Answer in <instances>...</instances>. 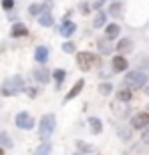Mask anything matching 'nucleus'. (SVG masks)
<instances>
[{
  "instance_id": "obj_1",
  "label": "nucleus",
  "mask_w": 149,
  "mask_h": 155,
  "mask_svg": "<svg viewBox=\"0 0 149 155\" xmlns=\"http://www.w3.org/2000/svg\"><path fill=\"white\" fill-rule=\"evenodd\" d=\"M26 91V83H24V77L20 75H12L2 83L0 87V97H14L18 93Z\"/></svg>"
},
{
  "instance_id": "obj_2",
  "label": "nucleus",
  "mask_w": 149,
  "mask_h": 155,
  "mask_svg": "<svg viewBox=\"0 0 149 155\" xmlns=\"http://www.w3.org/2000/svg\"><path fill=\"white\" fill-rule=\"evenodd\" d=\"M147 73L141 69L137 71H129L125 75V79H123V87H127V89H131V91H135V89H143L145 85H147Z\"/></svg>"
},
{
  "instance_id": "obj_3",
  "label": "nucleus",
  "mask_w": 149,
  "mask_h": 155,
  "mask_svg": "<svg viewBox=\"0 0 149 155\" xmlns=\"http://www.w3.org/2000/svg\"><path fill=\"white\" fill-rule=\"evenodd\" d=\"M55 129H57V117L52 115V113H46V115L40 117V123H38V135L42 141H46V139L51 137L52 133H55Z\"/></svg>"
},
{
  "instance_id": "obj_4",
  "label": "nucleus",
  "mask_w": 149,
  "mask_h": 155,
  "mask_svg": "<svg viewBox=\"0 0 149 155\" xmlns=\"http://www.w3.org/2000/svg\"><path fill=\"white\" fill-rule=\"evenodd\" d=\"M99 63V57L97 54H93V52H79L77 54V64H79V69L83 71V73H87V71H91L95 64Z\"/></svg>"
},
{
  "instance_id": "obj_5",
  "label": "nucleus",
  "mask_w": 149,
  "mask_h": 155,
  "mask_svg": "<svg viewBox=\"0 0 149 155\" xmlns=\"http://www.w3.org/2000/svg\"><path fill=\"white\" fill-rule=\"evenodd\" d=\"M14 125L22 131H30V129H35V117L28 111H18L16 117H14Z\"/></svg>"
},
{
  "instance_id": "obj_6",
  "label": "nucleus",
  "mask_w": 149,
  "mask_h": 155,
  "mask_svg": "<svg viewBox=\"0 0 149 155\" xmlns=\"http://www.w3.org/2000/svg\"><path fill=\"white\" fill-rule=\"evenodd\" d=\"M145 127H149V113H147V111L135 113V115L131 117V129H139V131H143Z\"/></svg>"
},
{
  "instance_id": "obj_7",
  "label": "nucleus",
  "mask_w": 149,
  "mask_h": 155,
  "mask_svg": "<svg viewBox=\"0 0 149 155\" xmlns=\"http://www.w3.org/2000/svg\"><path fill=\"white\" fill-rule=\"evenodd\" d=\"M111 69H113V73H125L129 69V61L123 54H115L111 61Z\"/></svg>"
},
{
  "instance_id": "obj_8",
  "label": "nucleus",
  "mask_w": 149,
  "mask_h": 155,
  "mask_svg": "<svg viewBox=\"0 0 149 155\" xmlns=\"http://www.w3.org/2000/svg\"><path fill=\"white\" fill-rule=\"evenodd\" d=\"M115 51L119 52V54H129V52L133 51V40L131 38H119L117 40V45H115Z\"/></svg>"
},
{
  "instance_id": "obj_9",
  "label": "nucleus",
  "mask_w": 149,
  "mask_h": 155,
  "mask_svg": "<svg viewBox=\"0 0 149 155\" xmlns=\"http://www.w3.org/2000/svg\"><path fill=\"white\" fill-rule=\"evenodd\" d=\"M32 77H35V81H36V83H40V85H46V83H51V71L45 69V67L35 69V71H32Z\"/></svg>"
},
{
  "instance_id": "obj_10",
  "label": "nucleus",
  "mask_w": 149,
  "mask_h": 155,
  "mask_svg": "<svg viewBox=\"0 0 149 155\" xmlns=\"http://www.w3.org/2000/svg\"><path fill=\"white\" fill-rule=\"evenodd\" d=\"M48 57H51V51H48L45 45H40V46L35 48V61L38 64H45L46 61H48Z\"/></svg>"
},
{
  "instance_id": "obj_11",
  "label": "nucleus",
  "mask_w": 149,
  "mask_h": 155,
  "mask_svg": "<svg viewBox=\"0 0 149 155\" xmlns=\"http://www.w3.org/2000/svg\"><path fill=\"white\" fill-rule=\"evenodd\" d=\"M10 36L12 38H24V36H28V28L22 22H14L10 28Z\"/></svg>"
},
{
  "instance_id": "obj_12",
  "label": "nucleus",
  "mask_w": 149,
  "mask_h": 155,
  "mask_svg": "<svg viewBox=\"0 0 149 155\" xmlns=\"http://www.w3.org/2000/svg\"><path fill=\"white\" fill-rule=\"evenodd\" d=\"M77 32V24L73 22V20H67V18H63V26H61V35L65 36V38H71V36Z\"/></svg>"
},
{
  "instance_id": "obj_13",
  "label": "nucleus",
  "mask_w": 149,
  "mask_h": 155,
  "mask_svg": "<svg viewBox=\"0 0 149 155\" xmlns=\"http://www.w3.org/2000/svg\"><path fill=\"white\" fill-rule=\"evenodd\" d=\"M119 35H121V26L117 22H111V24H107V26H105V38H107V40L119 38Z\"/></svg>"
},
{
  "instance_id": "obj_14",
  "label": "nucleus",
  "mask_w": 149,
  "mask_h": 155,
  "mask_svg": "<svg viewBox=\"0 0 149 155\" xmlns=\"http://www.w3.org/2000/svg\"><path fill=\"white\" fill-rule=\"evenodd\" d=\"M83 87H85V81L79 79V81H77V83L73 85V89H71V91L67 93V95H65V103H67V101H73V99L77 97V95H79L81 91H83Z\"/></svg>"
},
{
  "instance_id": "obj_15",
  "label": "nucleus",
  "mask_w": 149,
  "mask_h": 155,
  "mask_svg": "<svg viewBox=\"0 0 149 155\" xmlns=\"http://www.w3.org/2000/svg\"><path fill=\"white\" fill-rule=\"evenodd\" d=\"M74 145H77V149H79V153H83V155H89V153H95V145H91V143H87V141H83V139H77L74 141Z\"/></svg>"
},
{
  "instance_id": "obj_16",
  "label": "nucleus",
  "mask_w": 149,
  "mask_h": 155,
  "mask_svg": "<svg viewBox=\"0 0 149 155\" xmlns=\"http://www.w3.org/2000/svg\"><path fill=\"white\" fill-rule=\"evenodd\" d=\"M51 79H55V89H61V85H63V81L67 79V71L65 69H55L51 71Z\"/></svg>"
},
{
  "instance_id": "obj_17",
  "label": "nucleus",
  "mask_w": 149,
  "mask_h": 155,
  "mask_svg": "<svg viewBox=\"0 0 149 155\" xmlns=\"http://www.w3.org/2000/svg\"><path fill=\"white\" fill-rule=\"evenodd\" d=\"M115 97H117V101H119V103H131L133 91H131V89H127V87H123V89H119V91H117V95H115Z\"/></svg>"
},
{
  "instance_id": "obj_18",
  "label": "nucleus",
  "mask_w": 149,
  "mask_h": 155,
  "mask_svg": "<svg viewBox=\"0 0 149 155\" xmlns=\"http://www.w3.org/2000/svg\"><path fill=\"white\" fill-rule=\"evenodd\" d=\"M89 127H91L93 135H101L103 133V123L99 117H89Z\"/></svg>"
},
{
  "instance_id": "obj_19",
  "label": "nucleus",
  "mask_w": 149,
  "mask_h": 155,
  "mask_svg": "<svg viewBox=\"0 0 149 155\" xmlns=\"http://www.w3.org/2000/svg\"><path fill=\"white\" fill-rule=\"evenodd\" d=\"M109 16H113V18H121V16H123V4H121L119 0H117V2H111Z\"/></svg>"
},
{
  "instance_id": "obj_20",
  "label": "nucleus",
  "mask_w": 149,
  "mask_h": 155,
  "mask_svg": "<svg viewBox=\"0 0 149 155\" xmlns=\"http://www.w3.org/2000/svg\"><path fill=\"white\" fill-rule=\"evenodd\" d=\"M105 22H107V12L97 10V14H95V18H93V26H95V28H103Z\"/></svg>"
},
{
  "instance_id": "obj_21",
  "label": "nucleus",
  "mask_w": 149,
  "mask_h": 155,
  "mask_svg": "<svg viewBox=\"0 0 149 155\" xmlns=\"http://www.w3.org/2000/svg\"><path fill=\"white\" fill-rule=\"evenodd\" d=\"M0 147H2V149H12V147H14V141H12V137L6 131L0 133Z\"/></svg>"
},
{
  "instance_id": "obj_22",
  "label": "nucleus",
  "mask_w": 149,
  "mask_h": 155,
  "mask_svg": "<svg viewBox=\"0 0 149 155\" xmlns=\"http://www.w3.org/2000/svg\"><path fill=\"white\" fill-rule=\"evenodd\" d=\"M38 24H40V26H45V28H48V26L55 24V18H52L51 12H42V14L38 16Z\"/></svg>"
},
{
  "instance_id": "obj_23",
  "label": "nucleus",
  "mask_w": 149,
  "mask_h": 155,
  "mask_svg": "<svg viewBox=\"0 0 149 155\" xmlns=\"http://www.w3.org/2000/svg\"><path fill=\"white\" fill-rule=\"evenodd\" d=\"M127 105L129 103H119V101H117V103L111 105V109H113V113H117L119 117H125L127 115Z\"/></svg>"
},
{
  "instance_id": "obj_24",
  "label": "nucleus",
  "mask_w": 149,
  "mask_h": 155,
  "mask_svg": "<svg viewBox=\"0 0 149 155\" xmlns=\"http://www.w3.org/2000/svg\"><path fill=\"white\" fill-rule=\"evenodd\" d=\"M97 46H99V52H101V54H109L111 52V40H107L105 36L97 42Z\"/></svg>"
},
{
  "instance_id": "obj_25",
  "label": "nucleus",
  "mask_w": 149,
  "mask_h": 155,
  "mask_svg": "<svg viewBox=\"0 0 149 155\" xmlns=\"http://www.w3.org/2000/svg\"><path fill=\"white\" fill-rule=\"evenodd\" d=\"M51 151H52V145H51V143H46V141H45V143H40L38 147H36V149H35V153H32V155H51Z\"/></svg>"
},
{
  "instance_id": "obj_26",
  "label": "nucleus",
  "mask_w": 149,
  "mask_h": 155,
  "mask_svg": "<svg viewBox=\"0 0 149 155\" xmlns=\"http://www.w3.org/2000/svg\"><path fill=\"white\" fill-rule=\"evenodd\" d=\"M99 93H101L103 97L111 95V93H113V85H111V83H107V81H105V83H99Z\"/></svg>"
},
{
  "instance_id": "obj_27",
  "label": "nucleus",
  "mask_w": 149,
  "mask_h": 155,
  "mask_svg": "<svg viewBox=\"0 0 149 155\" xmlns=\"http://www.w3.org/2000/svg\"><path fill=\"white\" fill-rule=\"evenodd\" d=\"M119 139L129 141V139H131V129H129V127H119Z\"/></svg>"
},
{
  "instance_id": "obj_28",
  "label": "nucleus",
  "mask_w": 149,
  "mask_h": 155,
  "mask_svg": "<svg viewBox=\"0 0 149 155\" xmlns=\"http://www.w3.org/2000/svg\"><path fill=\"white\" fill-rule=\"evenodd\" d=\"M79 12L83 14V16L89 14V12H91V4H89V2H81V4H79Z\"/></svg>"
},
{
  "instance_id": "obj_29",
  "label": "nucleus",
  "mask_w": 149,
  "mask_h": 155,
  "mask_svg": "<svg viewBox=\"0 0 149 155\" xmlns=\"http://www.w3.org/2000/svg\"><path fill=\"white\" fill-rule=\"evenodd\" d=\"M61 48H63L65 52H74V51H77V48H74V45H73V42H69V40H67V42H63V46H61Z\"/></svg>"
},
{
  "instance_id": "obj_30",
  "label": "nucleus",
  "mask_w": 149,
  "mask_h": 155,
  "mask_svg": "<svg viewBox=\"0 0 149 155\" xmlns=\"http://www.w3.org/2000/svg\"><path fill=\"white\" fill-rule=\"evenodd\" d=\"M2 8H4L6 12H10L12 8H14V0H2Z\"/></svg>"
},
{
  "instance_id": "obj_31",
  "label": "nucleus",
  "mask_w": 149,
  "mask_h": 155,
  "mask_svg": "<svg viewBox=\"0 0 149 155\" xmlns=\"http://www.w3.org/2000/svg\"><path fill=\"white\" fill-rule=\"evenodd\" d=\"M141 141H143L145 145H149V127L143 129V133H141Z\"/></svg>"
},
{
  "instance_id": "obj_32",
  "label": "nucleus",
  "mask_w": 149,
  "mask_h": 155,
  "mask_svg": "<svg viewBox=\"0 0 149 155\" xmlns=\"http://www.w3.org/2000/svg\"><path fill=\"white\" fill-rule=\"evenodd\" d=\"M24 93H26L30 99H35L36 95H38V89H30V87H26V91H24Z\"/></svg>"
},
{
  "instance_id": "obj_33",
  "label": "nucleus",
  "mask_w": 149,
  "mask_h": 155,
  "mask_svg": "<svg viewBox=\"0 0 149 155\" xmlns=\"http://www.w3.org/2000/svg\"><path fill=\"white\" fill-rule=\"evenodd\" d=\"M103 4H105V0H97V2H95L91 8H95V10H101V6H103Z\"/></svg>"
},
{
  "instance_id": "obj_34",
  "label": "nucleus",
  "mask_w": 149,
  "mask_h": 155,
  "mask_svg": "<svg viewBox=\"0 0 149 155\" xmlns=\"http://www.w3.org/2000/svg\"><path fill=\"white\" fill-rule=\"evenodd\" d=\"M143 89H145V93H147V95H149V85H145Z\"/></svg>"
},
{
  "instance_id": "obj_35",
  "label": "nucleus",
  "mask_w": 149,
  "mask_h": 155,
  "mask_svg": "<svg viewBox=\"0 0 149 155\" xmlns=\"http://www.w3.org/2000/svg\"><path fill=\"white\" fill-rule=\"evenodd\" d=\"M0 155H4V149H2V147H0Z\"/></svg>"
},
{
  "instance_id": "obj_36",
  "label": "nucleus",
  "mask_w": 149,
  "mask_h": 155,
  "mask_svg": "<svg viewBox=\"0 0 149 155\" xmlns=\"http://www.w3.org/2000/svg\"><path fill=\"white\" fill-rule=\"evenodd\" d=\"M74 155H83V153H74Z\"/></svg>"
},
{
  "instance_id": "obj_37",
  "label": "nucleus",
  "mask_w": 149,
  "mask_h": 155,
  "mask_svg": "<svg viewBox=\"0 0 149 155\" xmlns=\"http://www.w3.org/2000/svg\"><path fill=\"white\" fill-rule=\"evenodd\" d=\"M113 2H117V0H113Z\"/></svg>"
},
{
  "instance_id": "obj_38",
  "label": "nucleus",
  "mask_w": 149,
  "mask_h": 155,
  "mask_svg": "<svg viewBox=\"0 0 149 155\" xmlns=\"http://www.w3.org/2000/svg\"><path fill=\"white\" fill-rule=\"evenodd\" d=\"M147 113H149V111H147Z\"/></svg>"
}]
</instances>
